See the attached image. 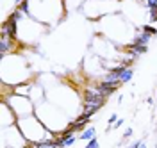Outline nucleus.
<instances>
[{
	"instance_id": "obj_15",
	"label": "nucleus",
	"mask_w": 157,
	"mask_h": 148,
	"mask_svg": "<svg viewBox=\"0 0 157 148\" xmlns=\"http://www.w3.org/2000/svg\"><path fill=\"white\" fill-rule=\"evenodd\" d=\"M118 120H120V118H118L116 114H114V112H113V114H111V118H109V127H113V125H114V123H116Z\"/></svg>"
},
{
	"instance_id": "obj_2",
	"label": "nucleus",
	"mask_w": 157,
	"mask_h": 148,
	"mask_svg": "<svg viewBox=\"0 0 157 148\" xmlns=\"http://www.w3.org/2000/svg\"><path fill=\"white\" fill-rule=\"evenodd\" d=\"M2 102L9 105L11 111L16 114V118H18V120L20 118H25V116H30V114H34V112H36L34 104H32V100H30L29 97L16 95V93H13V91H11V95L2 93Z\"/></svg>"
},
{
	"instance_id": "obj_17",
	"label": "nucleus",
	"mask_w": 157,
	"mask_h": 148,
	"mask_svg": "<svg viewBox=\"0 0 157 148\" xmlns=\"http://www.w3.org/2000/svg\"><path fill=\"white\" fill-rule=\"evenodd\" d=\"M139 146H141V141H134V143H132L130 146H127V148H139Z\"/></svg>"
},
{
	"instance_id": "obj_11",
	"label": "nucleus",
	"mask_w": 157,
	"mask_h": 148,
	"mask_svg": "<svg viewBox=\"0 0 157 148\" xmlns=\"http://www.w3.org/2000/svg\"><path fill=\"white\" fill-rule=\"evenodd\" d=\"M141 30H145V32H147V34H150V36H157V29H155V27L143 25V27H141Z\"/></svg>"
},
{
	"instance_id": "obj_7",
	"label": "nucleus",
	"mask_w": 157,
	"mask_h": 148,
	"mask_svg": "<svg viewBox=\"0 0 157 148\" xmlns=\"http://www.w3.org/2000/svg\"><path fill=\"white\" fill-rule=\"evenodd\" d=\"M150 38H152L150 34H147L145 30H141L139 34H136V36H134L132 43H134V45H145V47H147V45H148V41H150Z\"/></svg>"
},
{
	"instance_id": "obj_13",
	"label": "nucleus",
	"mask_w": 157,
	"mask_h": 148,
	"mask_svg": "<svg viewBox=\"0 0 157 148\" xmlns=\"http://www.w3.org/2000/svg\"><path fill=\"white\" fill-rule=\"evenodd\" d=\"M147 9H157V0H147Z\"/></svg>"
},
{
	"instance_id": "obj_16",
	"label": "nucleus",
	"mask_w": 157,
	"mask_h": 148,
	"mask_svg": "<svg viewBox=\"0 0 157 148\" xmlns=\"http://www.w3.org/2000/svg\"><path fill=\"white\" fill-rule=\"evenodd\" d=\"M123 123H125V120H118L116 123L113 125V128H120V127H121V125H123Z\"/></svg>"
},
{
	"instance_id": "obj_12",
	"label": "nucleus",
	"mask_w": 157,
	"mask_h": 148,
	"mask_svg": "<svg viewBox=\"0 0 157 148\" xmlns=\"http://www.w3.org/2000/svg\"><path fill=\"white\" fill-rule=\"evenodd\" d=\"M84 148H100V143H98V139L95 138V139H91V141H88V145Z\"/></svg>"
},
{
	"instance_id": "obj_10",
	"label": "nucleus",
	"mask_w": 157,
	"mask_h": 148,
	"mask_svg": "<svg viewBox=\"0 0 157 148\" xmlns=\"http://www.w3.org/2000/svg\"><path fill=\"white\" fill-rule=\"evenodd\" d=\"M132 75H134V71H132V68H127L121 71V75H120V80L123 82V84H127V82H130L132 80Z\"/></svg>"
},
{
	"instance_id": "obj_19",
	"label": "nucleus",
	"mask_w": 157,
	"mask_h": 148,
	"mask_svg": "<svg viewBox=\"0 0 157 148\" xmlns=\"http://www.w3.org/2000/svg\"><path fill=\"white\" fill-rule=\"evenodd\" d=\"M141 148H147V146H145V143H141Z\"/></svg>"
},
{
	"instance_id": "obj_14",
	"label": "nucleus",
	"mask_w": 157,
	"mask_h": 148,
	"mask_svg": "<svg viewBox=\"0 0 157 148\" xmlns=\"http://www.w3.org/2000/svg\"><path fill=\"white\" fill-rule=\"evenodd\" d=\"M132 134H134V130H132V127H127V128H125V132H123V139L132 138Z\"/></svg>"
},
{
	"instance_id": "obj_1",
	"label": "nucleus",
	"mask_w": 157,
	"mask_h": 148,
	"mask_svg": "<svg viewBox=\"0 0 157 148\" xmlns=\"http://www.w3.org/2000/svg\"><path fill=\"white\" fill-rule=\"evenodd\" d=\"M16 125H18L20 132L23 134V138L27 139V143H30V145L39 143V141H43V139L52 138V132H50L48 128L43 125V121H41L38 116H34V114L25 116V118H20L18 121H16Z\"/></svg>"
},
{
	"instance_id": "obj_20",
	"label": "nucleus",
	"mask_w": 157,
	"mask_h": 148,
	"mask_svg": "<svg viewBox=\"0 0 157 148\" xmlns=\"http://www.w3.org/2000/svg\"><path fill=\"white\" fill-rule=\"evenodd\" d=\"M52 148H57V146H52Z\"/></svg>"
},
{
	"instance_id": "obj_5",
	"label": "nucleus",
	"mask_w": 157,
	"mask_h": 148,
	"mask_svg": "<svg viewBox=\"0 0 157 148\" xmlns=\"http://www.w3.org/2000/svg\"><path fill=\"white\" fill-rule=\"evenodd\" d=\"M147 50L148 48L145 47V45H134V43H132V45H128L127 47V52L132 55V59H136V57H139V55H143Z\"/></svg>"
},
{
	"instance_id": "obj_3",
	"label": "nucleus",
	"mask_w": 157,
	"mask_h": 148,
	"mask_svg": "<svg viewBox=\"0 0 157 148\" xmlns=\"http://www.w3.org/2000/svg\"><path fill=\"white\" fill-rule=\"evenodd\" d=\"M82 98H84V104H97L100 107H104L105 102H107V98L98 89H84V97Z\"/></svg>"
},
{
	"instance_id": "obj_4",
	"label": "nucleus",
	"mask_w": 157,
	"mask_h": 148,
	"mask_svg": "<svg viewBox=\"0 0 157 148\" xmlns=\"http://www.w3.org/2000/svg\"><path fill=\"white\" fill-rule=\"evenodd\" d=\"M16 40H13V38H0V55L4 57V55H7L9 52H14L16 50Z\"/></svg>"
},
{
	"instance_id": "obj_9",
	"label": "nucleus",
	"mask_w": 157,
	"mask_h": 148,
	"mask_svg": "<svg viewBox=\"0 0 157 148\" xmlns=\"http://www.w3.org/2000/svg\"><path fill=\"white\" fill-rule=\"evenodd\" d=\"M100 109H102V107L97 105V104H84V105H82V114H86V116L91 118V116H93L95 112H98Z\"/></svg>"
},
{
	"instance_id": "obj_8",
	"label": "nucleus",
	"mask_w": 157,
	"mask_h": 148,
	"mask_svg": "<svg viewBox=\"0 0 157 148\" xmlns=\"http://www.w3.org/2000/svg\"><path fill=\"white\" fill-rule=\"evenodd\" d=\"M95 138H97V130L93 127H88L84 132L78 134V139H80V141H91V139H95Z\"/></svg>"
},
{
	"instance_id": "obj_6",
	"label": "nucleus",
	"mask_w": 157,
	"mask_h": 148,
	"mask_svg": "<svg viewBox=\"0 0 157 148\" xmlns=\"http://www.w3.org/2000/svg\"><path fill=\"white\" fill-rule=\"evenodd\" d=\"M77 139H78V136H68V138H64V139H56V146L57 148H68V146H71Z\"/></svg>"
},
{
	"instance_id": "obj_18",
	"label": "nucleus",
	"mask_w": 157,
	"mask_h": 148,
	"mask_svg": "<svg viewBox=\"0 0 157 148\" xmlns=\"http://www.w3.org/2000/svg\"><path fill=\"white\" fill-rule=\"evenodd\" d=\"M21 2H23V0H14V4H16V6H20Z\"/></svg>"
}]
</instances>
